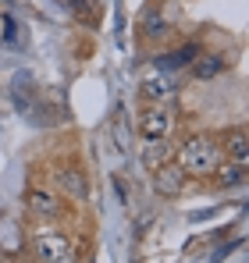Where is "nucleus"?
<instances>
[{
    "label": "nucleus",
    "instance_id": "nucleus-13",
    "mask_svg": "<svg viewBox=\"0 0 249 263\" xmlns=\"http://www.w3.org/2000/svg\"><path fill=\"white\" fill-rule=\"evenodd\" d=\"M167 36H171V22H167V14L161 11V7L146 11V18H143V40H150V43H164Z\"/></svg>",
    "mask_w": 249,
    "mask_h": 263
},
{
    "label": "nucleus",
    "instance_id": "nucleus-10",
    "mask_svg": "<svg viewBox=\"0 0 249 263\" xmlns=\"http://www.w3.org/2000/svg\"><path fill=\"white\" fill-rule=\"evenodd\" d=\"M228 68H232V61H228V53H221V50H214V53H203V50H200V57L189 64L192 79H200V82H210V79L224 75Z\"/></svg>",
    "mask_w": 249,
    "mask_h": 263
},
{
    "label": "nucleus",
    "instance_id": "nucleus-14",
    "mask_svg": "<svg viewBox=\"0 0 249 263\" xmlns=\"http://www.w3.org/2000/svg\"><path fill=\"white\" fill-rule=\"evenodd\" d=\"M72 14H75V22H82L85 29H96L100 25V4L96 0H61Z\"/></svg>",
    "mask_w": 249,
    "mask_h": 263
},
{
    "label": "nucleus",
    "instance_id": "nucleus-1",
    "mask_svg": "<svg viewBox=\"0 0 249 263\" xmlns=\"http://www.w3.org/2000/svg\"><path fill=\"white\" fill-rule=\"evenodd\" d=\"M221 160H224V153H221V142H217L214 132H192V135H185L178 142V153H174V164L185 171L189 181L192 178L196 181H207L217 171Z\"/></svg>",
    "mask_w": 249,
    "mask_h": 263
},
{
    "label": "nucleus",
    "instance_id": "nucleus-2",
    "mask_svg": "<svg viewBox=\"0 0 249 263\" xmlns=\"http://www.w3.org/2000/svg\"><path fill=\"white\" fill-rule=\"evenodd\" d=\"M135 132H139L143 146H150V149L167 146L178 132V110L171 103H143L139 118H135Z\"/></svg>",
    "mask_w": 249,
    "mask_h": 263
},
{
    "label": "nucleus",
    "instance_id": "nucleus-7",
    "mask_svg": "<svg viewBox=\"0 0 249 263\" xmlns=\"http://www.w3.org/2000/svg\"><path fill=\"white\" fill-rule=\"evenodd\" d=\"M217 142H221L224 160H235V164L249 167V132H246V125H232V128H224L221 135H217Z\"/></svg>",
    "mask_w": 249,
    "mask_h": 263
},
{
    "label": "nucleus",
    "instance_id": "nucleus-12",
    "mask_svg": "<svg viewBox=\"0 0 249 263\" xmlns=\"http://www.w3.org/2000/svg\"><path fill=\"white\" fill-rule=\"evenodd\" d=\"M0 43L14 46V50L25 46V25H22V18L11 7H4V4H0Z\"/></svg>",
    "mask_w": 249,
    "mask_h": 263
},
{
    "label": "nucleus",
    "instance_id": "nucleus-8",
    "mask_svg": "<svg viewBox=\"0 0 249 263\" xmlns=\"http://www.w3.org/2000/svg\"><path fill=\"white\" fill-rule=\"evenodd\" d=\"M139 96H143V103H171L178 96V82H174V75L157 71V75L139 82Z\"/></svg>",
    "mask_w": 249,
    "mask_h": 263
},
{
    "label": "nucleus",
    "instance_id": "nucleus-5",
    "mask_svg": "<svg viewBox=\"0 0 249 263\" xmlns=\"http://www.w3.org/2000/svg\"><path fill=\"white\" fill-rule=\"evenodd\" d=\"M57 192H64V196H72L75 203L89 196V181H85V167L75 160V157H68L64 164H57Z\"/></svg>",
    "mask_w": 249,
    "mask_h": 263
},
{
    "label": "nucleus",
    "instance_id": "nucleus-9",
    "mask_svg": "<svg viewBox=\"0 0 249 263\" xmlns=\"http://www.w3.org/2000/svg\"><path fill=\"white\" fill-rule=\"evenodd\" d=\"M196 57H200V43H182V46H174V50H161L153 57V68L164 71V75H174V71L189 68Z\"/></svg>",
    "mask_w": 249,
    "mask_h": 263
},
{
    "label": "nucleus",
    "instance_id": "nucleus-6",
    "mask_svg": "<svg viewBox=\"0 0 249 263\" xmlns=\"http://www.w3.org/2000/svg\"><path fill=\"white\" fill-rule=\"evenodd\" d=\"M185 185H189V178H185V171H182L174 160H164V164L153 167V192H157V196L174 199V196L185 192Z\"/></svg>",
    "mask_w": 249,
    "mask_h": 263
},
{
    "label": "nucleus",
    "instance_id": "nucleus-11",
    "mask_svg": "<svg viewBox=\"0 0 249 263\" xmlns=\"http://www.w3.org/2000/svg\"><path fill=\"white\" fill-rule=\"evenodd\" d=\"M249 178V167H242V164H235V160H221L217 164V171L207 178L210 185L217 189V192H228V189H242Z\"/></svg>",
    "mask_w": 249,
    "mask_h": 263
},
{
    "label": "nucleus",
    "instance_id": "nucleus-4",
    "mask_svg": "<svg viewBox=\"0 0 249 263\" xmlns=\"http://www.w3.org/2000/svg\"><path fill=\"white\" fill-rule=\"evenodd\" d=\"M25 210L36 220H43V224H61V220L68 217L64 196H61L57 189H46V185H32V189L25 192Z\"/></svg>",
    "mask_w": 249,
    "mask_h": 263
},
{
    "label": "nucleus",
    "instance_id": "nucleus-3",
    "mask_svg": "<svg viewBox=\"0 0 249 263\" xmlns=\"http://www.w3.org/2000/svg\"><path fill=\"white\" fill-rule=\"evenodd\" d=\"M32 256L36 263H79V242L64 228H46L32 235Z\"/></svg>",
    "mask_w": 249,
    "mask_h": 263
}]
</instances>
